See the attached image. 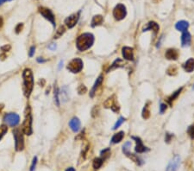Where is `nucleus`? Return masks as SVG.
Listing matches in <instances>:
<instances>
[{"label": "nucleus", "mask_w": 194, "mask_h": 171, "mask_svg": "<svg viewBox=\"0 0 194 171\" xmlns=\"http://www.w3.org/2000/svg\"><path fill=\"white\" fill-rule=\"evenodd\" d=\"M123 62L120 59V58H117L116 61H115L114 62L112 63V65L107 70V73L110 72V71H111V70H114L116 69H119V68H122V67H123Z\"/></svg>", "instance_id": "obj_21"}, {"label": "nucleus", "mask_w": 194, "mask_h": 171, "mask_svg": "<svg viewBox=\"0 0 194 171\" xmlns=\"http://www.w3.org/2000/svg\"><path fill=\"white\" fill-rule=\"evenodd\" d=\"M54 102L57 105V106H60V98H59V90L57 87L54 88Z\"/></svg>", "instance_id": "obj_35"}, {"label": "nucleus", "mask_w": 194, "mask_h": 171, "mask_svg": "<svg viewBox=\"0 0 194 171\" xmlns=\"http://www.w3.org/2000/svg\"><path fill=\"white\" fill-rule=\"evenodd\" d=\"M35 48L34 46H32V47L30 48V49H29V57H33V55H34L35 54Z\"/></svg>", "instance_id": "obj_43"}, {"label": "nucleus", "mask_w": 194, "mask_h": 171, "mask_svg": "<svg viewBox=\"0 0 194 171\" xmlns=\"http://www.w3.org/2000/svg\"><path fill=\"white\" fill-rule=\"evenodd\" d=\"M165 56L168 60H177L179 57V53L174 49H169L166 52Z\"/></svg>", "instance_id": "obj_18"}, {"label": "nucleus", "mask_w": 194, "mask_h": 171, "mask_svg": "<svg viewBox=\"0 0 194 171\" xmlns=\"http://www.w3.org/2000/svg\"><path fill=\"white\" fill-rule=\"evenodd\" d=\"M179 164H180V157H179V156L176 155L169 162L168 165L166 169V171H177Z\"/></svg>", "instance_id": "obj_10"}, {"label": "nucleus", "mask_w": 194, "mask_h": 171, "mask_svg": "<svg viewBox=\"0 0 194 171\" xmlns=\"http://www.w3.org/2000/svg\"><path fill=\"white\" fill-rule=\"evenodd\" d=\"M104 160L102 157H97L93 160V163H92V166L95 169H97L99 168H101V166L103 165Z\"/></svg>", "instance_id": "obj_26"}, {"label": "nucleus", "mask_w": 194, "mask_h": 171, "mask_svg": "<svg viewBox=\"0 0 194 171\" xmlns=\"http://www.w3.org/2000/svg\"><path fill=\"white\" fill-rule=\"evenodd\" d=\"M11 50V46L9 45V44H6V45L3 46L2 48H1V51H2V54L0 55V58L3 60V59H5L6 58V53L7 52H9Z\"/></svg>", "instance_id": "obj_28"}, {"label": "nucleus", "mask_w": 194, "mask_h": 171, "mask_svg": "<svg viewBox=\"0 0 194 171\" xmlns=\"http://www.w3.org/2000/svg\"><path fill=\"white\" fill-rule=\"evenodd\" d=\"M132 139H134L136 142V146L135 149V151L138 153V154H141V153H144V152H148L149 151V149L148 147H146L144 144L143 143V141L141 140L140 137H131Z\"/></svg>", "instance_id": "obj_11"}, {"label": "nucleus", "mask_w": 194, "mask_h": 171, "mask_svg": "<svg viewBox=\"0 0 194 171\" xmlns=\"http://www.w3.org/2000/svg\"><path fill=\"white\" fill-rule=\"evenodd\" d=\"M123 137H124V132H123V131H119V132H117V133L114 134V136H113L112 138H111V141H110V142H111L112 144L120 142L122 140H123Z\"/></svg>", "instance_id": "obj_20"}, {"label": "nucleus", "mask_w": 194, "mask_h": 171, "mask_svg": "<svg viewBox=\"0 0 194 171\" xmlns=\"http://www.w3.org/2000/svg\"><path fill=\"white\" fill-rule=\"evenodd\" d=\"M187 132H188L189 136L192 137V138H194V126H191L188 128L187 130Z\"/></svg>", "instance_id": "obj_39"}, {"label": "nucleus", "mask_w": 194, "mask_h": 171, "mask_svg": "<svg viewBox=\"0 0 194 171\" xmlns=\"http://www.w3.org/2000/svg\"><path fill=\"white\" fill-rule=\"evenodd\" d=\"M23 94L26 98H29L34 87V78L33 73L29 69H25L23 72Z\"/></svg>", "instance_id": "obj_1"}, {"label": "nucleus", "mask_w": 194, "mask_h": 171, "mask_svg": "<svg viewBox=\"0 0 194 171\" xmlns=\"http://www.w3.org/2000/svg\"><path fill=\"white\" fill-rule=\"evenodd\" d=\"M182 90H183V87H180L179 89H178L177 91L174 92H173V93L172 94L171 96H170V97L167 98V100H166V101H167V103H168V105H169L170 106H172V104H173V101H174V100H175V99H177L178 96H179V95L180 94V92H181V91H182Z\"/></svg>", "instance_id": "obj_23"}, {"label": "nucleus", "mask_w": 194, "mask_h": 171, "mask_svg": "<svg viewBox=\"0 0 194 171\" xmlns=\"http://www.w3.org/2000/svg\"><path fill=\"white\" fill-rule=\"evenodd\" d=\"M172 138H173V135H172V134H170V133H166V138H165L166 142H170Z\"/></svg>", "instance_id": "obj_42"}, {"label": "nucleus", "mask_w": 194, "mask_h": 171, "mask_svg": "<svg viewBox=\"0 0 194 171\" xmlns=\"http://www.w3.org/2000/svg\"><path fill=\"white\" fill-rule=\"evenodd\" d=\"M102 82H103V75H100L97 79V80L95 81L94 85H93L92 88H91V91L90 92V96H91V98L94 96L95 92H97V89L99 87V86L102 84Z\"/></svg>", "instance_id": "obj_19"}, {"label": "nucleus", "mask_w": 194, "mask_h": 171, "mask_svg": "<svg viewBox=\"0 0 194 171\" xmlns=\"http://www.w3.org/2000/svg\"><path fill=\"white\" fill-rule=\"evenodd\" d=\"M67 87L65 86L61 89V91L59 92V96L61 97V101L62 102H66L68 99V95H67Z\"/></svg>", "instance_id": "obj_25"}, {"label": "nucleus", "mask_w": 194, "mask_h": 171, "mask_svg": "<svg viewBox=\"0 0 194 171\" xmlns=\"http://www.w3.org/2000/svg\"><path fill=\"white\" fill-rule=\"evenodd\" d=\"M86 92H87V88L86 87V86L80 85L78 87V92H79V94H84V93H86Z\"/></svg>", "instance_id": "obj_37"}, {"label": "nucleus", "mask_w": 194, "mask_h": 171, "mask_svg": "<svg viewBox=\"0 0 194 171\" xmlns=\"http://www.w3.org/2000/svg\"><path fill=\"white\" fill-rule=\"evenodd\" d=\"M183 69L187 73H191L194 70V59L193 58H190L187 60L186 62L183 64Z\"/></svg>", "instance_id": "obj_17"}, {"label": "nucleus", "mask_w": 194, "mask_h": 171, "mask_svg": "<svg viewBox=\"0 0 194 171\" xmlns=\"http://www.w3.org/2000/svg\"><path fill=\"white\" fill-rule=\"evenodd\" d=\"M67 69L71 73H74V74L80 73V71L83 69V62L80 58H75L68 63Z\"/></svg>", "instance_id": "obj_5"}, {"label": "nucleus", "mask_w": 194, "mask_h": 171, "mask_svg": "<svg viewBox=\"0 0 194 171\" xmlns=\"http://www.w3.org/2000/svg\"><path fill=\"white\" fill-rule=\"evenodd\" d=\"M38 11L42 17L46 18L48 21H49L53 24V26H55V19H54V15L52 12V11L48 8L46 7H39Z\"/></svg>", "instance_id": "obj_6"}, {"label": "nucleus", "mask_w": 194, "mask_h": 171, "mask_svg": "<svg viewBox=\"0 0 194 171\" xmlns=\"http://www.w3.org/2000/svg\"><path fill=\"white\" fill-rule=\"evenodd\" d=\"M48 49H51V50H54V49H56V45H55V44H52V45H50L48 47Z\"/></svg>", "instance_id": "obj_44"}, {"label": "nucleus", "mask_w": 194, "mask_h": 171, "mask_svg": "<svg viewBox=\"0 0 194 171\" xmlns=\"http://www.w3.org/2000/svg\"><path fill=\"white\" fill-rule=\"evenodd\" d=\"M191 41H192L191 34L189 33L187 30L184 31L182 35H181V44H182V47H188V46H190Z\"/></svg>", "instance_id": "obj_14"}, {"label": "nucleus", "mask_w": 194, "mask_h": 171, "mask_svg": "<svg viewBox=\"0 0 194 171\" xmlns=\"http://www.w3.org/2000/svg\"><path fill=\"white\" fill-rule=\"evenodd\" d=\"M127 15V12H126V7L122 4H119L116 6L113 10V16H114L115 19L120 21L123 20Z\"/></svg>", "instance_id": "obj_7"}, {"label": "nucleus", "mask_w": 194, "mask_h": 171, "mask_svg": "<svg viewBox=\"0 0 194 171\" xmlns=\"http://www.w3.org/2000/svg\"><path fill=\"white\" fill-rule=\"evenodd\" d=\"M8 131V127L5 125H2L0 126V140L4 137V136L5 135V133Z\"/></svg>", "instance_id": "obj_31"}, {"label": "nucleus", "mask_w": 194, "mask_h": 171, "mask_svg": "<svg viewBox=\"0 0 194 171\" xmlns=\"http://www.w3.org/2000/svg\"><path fill=\"white\" fill-rule=\"evenodd\" d=\"M66 171H75V169H74V168H68V169H67Z\"/></svg>", "instance_id": "obj_48"}, {"label": "nucleus", "mask_w": 194, "mask_h": 171, "mask_svg": "<svg viewBox=\"0 0 194 171\" xmlns=\"http://www.w3.org/2000/svg\"><path fill=\"white\" fill-rule=\"evenodd\" d=\"M6 1H12V0H0V5H3L5 2H6Z\"/></svg>", "instance_id": "obj_47"}, {"label": "nucleus", "mask_w": 194, "mask_h": 171, "mask_svg": "<svg viewBox=\"0 0 194 171\" xmlns=\"http://www.w3.org/2000/svg\"><path fill=\"white\" fill-rule=\"evenodd\" d=\"M110 155V149H104V150L101 151V156H102L103 160L106 159L107 157H109Z\"/></svg>", "instance_id": "obj_33"}, {"label": "nucleus", "mask_w": 194, "mask_h": 171, "mask_svg": "<svg viewBox=\"0 0 194 171\" xmlns=\"http://www.w3.org/2000/svg\"><path fill=\"white\" fill-rule=\"evenodd\" d=\"M167 74H169V75H175V74H177V68L175 67V66H171L169 69H167Z\"/></svg>", "instance_id": "obj_34"}, {"label": "nucleus", "mask_w": 194, "mask_h": 171, "mask_svg": "<svg viewBox=\"0 0 194 171\" xmlns=\"http://www.w3.org/2000/svg\"><path fill=\"white\" fill-rule=\"evenodd\" d=\"M131 147V142H127L123 144V152L124 153V155H126L127 153L130 152V149Z\"/></svg>", "instance_id": "obj_32"}, {"label": "nucleus", "mask_w": 194, "mask_h": 171, "mask_svg": "<svg viewBox=\"0 0 194 171\" xmlns=\"http://www.w3.org/2000/svg\"><path fill=\"white\" fill-rule=\"evenodd\" d=\"M37 62L41 63V62H45L46 61H45V60H43L42 58L41 59V57H39V58H37Z\"/></svg>", "instance_id": "obj_45"}, {"label": "nucleus", "mask_w": 194, "mask_h": 171, "mask_svg": "<svg viewBox=\"0 0 194 171\" xmlns=\"http://www.w3.org/2000/svg\"><path fill=\"white\" fill-rule=\"evenodd\" d=\"M124 121H125V119H124V118H123V117H121L117 121V123L115 124L114 127H113V130H117L120 126H122V124H123Z\"/></svg>", "instance_id": "obj_36"}, {"label": "nucleus", "mask_w": 194, "mask_h": 171, "mask_svg": "<svg viewBox=\"0 0 194 171\" xmlns=\"http://www.w3.org/2000/svg\"><path fill=\"white\" fill-rule=\"evenodd\" d=\"M94 43V35L91 33H84L80 35L76 41L77 49L80 51H86Z\"/></svg>", "instance_id": "obj_2"}, {"label": "nucleus", "mask_w": 194, "mask_h": 171, "mask_svg": "<svg viewBox=\"0 0 194 171\" xmlns=\"http://www.w3.org/2000/svg\"><path fill=\"white\" fill-rule=\"evenodd\" d=\"M32 114H31V108L29 106H27L25 110V116L23 120V126H22V131L26 135H31L33 130H32Z\"/></svg>", "instance_id": "obj_3"}, {"label": "nucleus", "mask_w": 194, "mask_h": 171, "mask_svg": "<svg viewBox=\"0 0 194 171\" xmlns=\"http://www.w3.org/2000/svg\"><path fill=\"white\" fill-rule=\"evenodd\" d=\"M80 12H77V13H74V14L71 15L70 17H67L65 19V23L67 26V28H74L75 25L77 24L78 21H79V18H80Z\"/></svg>", "instance_id": "obj_9"}, {"label": "nucleus", "mask_w": 194, "mask_h": 171, "mask_svg": "<svg viewBox=\"0 0 194 171\" xmlns=\"http://www.w3.org/2000/svg\"><path fill=\"white\" fill-rule=\"evenodd\" d=\"M104 21L103 17L101 15H97V16H94L92 20H91V27H96L98 26L100 24H102Z\"/></svg>", "instance_id": "obj_24"}, {"label": "nucleus", "mask_w": 194, "mask_h": 171, "mask_svg": "<svg viewBox=\"0 0 194 171\" xmlns=\"http://www.w3.org/2000/svg\"><path fill=\"white\" fill-rule=\"evenodd\" d=\"M126 156H129V157H130V158L131 160H133V161H134V162H135L136 164H138V165H142V164L143 163V160L140 159V158H139L137 156H136V155L131 154L130 152L127 153V154H126Z\"/></svg>", "instance_id": "obj_27"}, {"label": "nucleus", "mask_w": 194, "mask_h": 171, "mask_svg": "<svg viewBox=\"0 0 194 171\" xmlns=\"http://www.w3.org/2000/svg\"><path fill=\"white\" fill-rule=\"evenodd\" d=\"M166 104H160V112L161 114L163 113V112H165L166 110Z\"/></svg>", "instance_id": "obj_41"}, {"label": "nucleus", "mask_w": 194, "mask_h": 171, "mask_svg": "<svg viewBox=\"0 0 194 171\" xmlns=\"http://www.w3.org/2000/svg\"><path fill=\"white\" fill-rule=\"evenodd\" d=\"M122 54H123V58L127 61H134L133 49L130 47H123L122 49Z\"/></svg>", "instance_id": "obj_13"}, {"label": "nucleus", "mask_w": 194, "mask_h": 171, "mask_svg": "<svg viewBox=\"0 0 194 171\" xmlns=\"http://www.w3.org/2000/svg\"><path fill=\"white\" fill-rule=\"evenodd\" d=\"M104 107L105 108H110L113 112H118L119 111V106L117 105V103H116V99H115V96H111V97H110L104 102Z\"/></svg>", "instance_id": "obj_12"}, {"label": "nucleus", "mask_w": 194, "mask_h": 171, "mask_svg": "<svg viewBox=\"0 0 194 171\" xmlns=\"http://www.w3.org/2000/svg\"><path fill=\"white\" fill-rule=\"evenodd\" d=\"M23 131L19 129H16L13 131V136L15 139V148L17 151H22L24 148V139H23Z\"/></svg>", "instance_id": "obj_4"}, {"label": "nucleus", "mask_w": 194, "mask_h": 171, "mask_svg": "<svg viewBox=\"0 0 194 171\" xmlns=\"http://www.w3.org/2000/svg\"><path fill=\"white\" fill-rule=\"evenodd\" d=\"M23 28V23H18L17 26H16V28H15V30H16V33L17 34H19L21 31H22V29Z\"/></svg>", "instance_id": "obj_40"}, {"label": "nucleus", "mask_w": 194, "mask_h": 171, "mask_svg": "<svg viewBox=\"0 0 194 171\" xmlns=\"http://www.w3.org/2000/svg\"><path fill=\"white\" fill-rule=\"evenodd\" d=\"M4 121L6 125L14 127L17 126L20 122V117L17 113H8L4 118Z\"/></svg>", "instance_id": "obj_8"}, {"label": "nucleus", "mask_w": 194, "mask_h": 171, "mask_svg": "<svg viewBox=\"0 0 194 171\" xmlns=\"http://www.w3.org/2000/svg\"><path fill=\"white\" fill-rule=\"evenodd\" d=\"M64 33H65V28H64L63 26H61V27L57 29L56 34L54 35V39H57V38H59V37H61Z\"/></svg>", "instance_id": "obj_30"}, {"label": "nucleus", "mask_w": 194, "mask_h": 171, "mask_svg": "<svg viewBox=\"0 0 194 171\" xmlns=\"http://www.w3.org/2000/svg\"><path fill=\"white\" fill-rule=\"evenodd\" d=\"M80 121L78 118H74L70 120L69 122V126L71 128V130L74 132H77V131H80Z\"/></svg>", "instance_id": "obj_15"}, {"label": "nucleus", "mask_w": 194, "mask_h": 171, "mask_svg": "<svg viewBox=\"0 0 194 171\" xmlns=\"http://www.w3.org/2000/svg\"><path fill=\"white\" fill-rule=\"evenodd\" d=\"M149 102H148L146 105H145V106H144V108H143V118L144 119H148L149 118V116H150V111H149Z\"/></svg>", "instance_id": "obj_29"}, {"label": "nucleus", "mask_w": 194, "mask_h": 171, "mask_svg": "<svg viewBox=\"0 0 194 171\" xmlns=\"http://www.w3.org/2000/svg\"><path fill=\"white\" fill-rule=\"evenodd\" d=\"M36 163H37V157L35 156L34 158H33V161H32V164L30 166V171H35Z\"/></svg>", "instance_id": "obj_38"}, {"label": "nucleus", "mask_w": 194, "mask_h": 171, "mask_svg": "<svg viewBox=\"0 0 194 171\" xmlns=\"http://www.w3.org/2000/svg\"><path fill=\"white\" fill-rule=\"evenodd\" d=\"M189 27V23L188 22H186V21H179V22H178L176 23V25H175V28L177 29L178 30H179V31H186V30H187V29Z\"/></svg>", "instance_id": "obj_22"}, {"label": "nucleus", "mask_w": 194, "mask_h": 171, "mask_svg": "<svg viewBox=\"0 0 194 171\" xmlns=\"http://www.w3.org/2000/svg\"><path fill=\"white\" fill-rule=\"evenodd\" d=\"M159 29H160L159 25L155 23V22H149L147 24V26L143 29V31L145 32V31H148V30H153L154 35H156L158 33V31H159Z\"/></svg>", "instance_id": "obj_16"}, {"label": "nucleus", "mask_w": 194, "mask_h": 171, "mask_svg": "<svg viewBox=\"0 0 194 171\" xmlns=\"http://www.w3.org/2000/svg\"><path fill=\"white\" fill-rule=\"evenodd\" d=\"M3 24H4V20H3V18L0 17V29L3 27Z\"/></svg>", "instance_id": "obj_46"}]
</instances>
